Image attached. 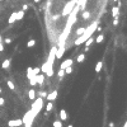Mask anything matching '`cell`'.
<instances>
[{
	"label": "cell",
	"instance_id": "10",
	"mask_svg": "<svg viewBox=\"0 0 127 127\" xmlns=\"http://www.w3.org/2000/svg\"><path fill=\"white\" fill-rule=\"evenodd\" d=\"M71 65H72V60H71V58H68V60H65V61L61 64V66H60V68H61V69H65V68L71 66Z\"/></svg>",
	"mask_w": 127,
	"mask_h": 127
},
{
	"label": "cell",
	"instance_id": "43",
	"mask_svg": "<svg viewBox=\"0 0 127 127\" xmlns=\"http://www.w3.org/2000/svg\"><path fill=\"white\" fill-rule=\"evenodd\" d=\"M0 1H3V0H0Z\"/></svg>",
	"mask_w": 127,
	"mask_h": 127
},
{
	"label": "cell",
	"instance_id": "4",
	"mask_svg": "<svg viewBox=\"0 0 127 127\" xmlns=\"http://www.w3.org/2000/svg\"><path fill=\"white\" fill-rule=\"evenodd\" d=\"M34 118H36V117L33 116V113H32L31 111H29V112H27V113H26V116H24L23 118H22V119H23V125H24L26 127H31V126L33 125Z\"/></svg>",
	"mask_w": 127,
	"mask_h": 127
},
{
	"label": "cell",
	"instance_id": "11",
	"mask_svg": "<svg viewBox=\"0 0 127 127\" xmlns=\"http://www.w3.org/2000/svg\"><path fill=\"white\" fill-rule=\"evenodd\" d=\"M8 22H9V24H13L14 22H17V12H13V13L10 14Z\"/></svg>",
	"mask_w": 127,
	"mask_h": 127
},
{
	"label": "cell",
	"instance_id": "38",
	"mask_svg": "<svg viewBox=\"0 0 127 127\" xmlns=\"http://www.w3.org/2000/svg\"><path fill=\"white\" fill-rule=\"evenodd\" d=\"M28 8H29V5H28V4H24L23 6H22V10H24V12H26Z\"/></svg>",
	"mask_w": 127,
	"mask_h": 127
},
{
	"label": "cell",
	"instance_id": "17",
	"mask_svg": "<svg viewBox=\"0 0 127 127\" xmlns=\"http://www.w3.org/2000/svg\"><path fill=\"white\" fill-rule=\"evenodd\" d=\"M102 69H103V61H98L97 62V65H95V72H100L102 71Z\"/></svg>",
	"mask_w": 127,
	"mask_h": 127
},
{
	"label": "cell",
	"instance_id": "19",
	"mask_svg": "<svg viewBox=\"0 0 127 127\" xmlns=\"http://www.w3.org/2000/svg\"><path fill=\"white\" fill-rule=\"evenodd\" d=\"M93 42H94V38H93V37L90 36V37H89V38H88V40H86V41L84 42V44H85V46H86V47H90Z\"/></svg>",
	"mask_w": 127,
	"mask_h": 127
},
{
	"label": "cell",
	"instance_id": "6",
	"mask_svg": "<svg viewBox=\"0 0 127 127\" xmlns=\"http://www.w3.org/2000/svg\"><path fill=\"white\" fill-rule=\"evenodd\" d=\"M23 125V119L22 118H18V119H10L8 122V126L9 127H18V126H22Z\"/></svg>",
	"mask_w": 127,
	"mask_h": 127
},
{
	"label": "cell",
	"instance_id": "36",
	"mask_svg": "<svg viewBox=\"0 0 127 127\" xmlns=\"http://www.w3.org/2000/svg\"><path fill=\"white\" fill-rule=\"evenodd\" d=\"M40 97H42V98H46L47 93H46V92H40Z\"/></svg>",
	"mask_w": 127,
	"mask_h": 127
},
{
	"label": "cell",
	"instance_id": "28",
	"mask_svg": "<svg viewBox=\"0 0 127 127\" xmlns=\"http://www.w3.org/2000/svg\"><path fill=\"white\" fill-rule=\"evenodd\" d=\"M34 44H36V41H34V40H29V41L27 42V47H28V48H31V47H33V46H34Z\"/></svg>",
	"mask_w": 127,
	"mask_h": 127
},
{
	"label": "cell",
	"instance_id": "25",
	"mask_svg": "<svg viewBox=\"0 0 127 127\" xmlns=\"http://www.w3.org/2000/svg\"><path fill=\"white\" fill-rule=\"evenodd\" d=\"M57 75H58L60 79H62V78L65 76V69H61V68H60V70L57 71Z\"/></svg>",
	"mask_w": 127,
	"mask_h": 127
},
{
	"label": "cell",
	"instance_id": "7",
	"mask_svg": "<svg viewBox=\"0 0 127 127\" xmlns=\"http://www.w3.org/2000/svg\"><path fill=\"white\" fill-rule=\"evenodd\" d=\"M65 50H66V46H58L56 50V58H61L65 54Z\"/></svg>",
	"mask_w": 127,
	"mask_h": 127
},
{
	"label": "cell",
	"instance_id": "40",
	"mask_svg": "<svg viewBox=\"0 0 127 127\" xmlns=\"http://www.w3.org/2000/svg\"><path fill=\"white\" fill-rule=\"evenodd\" d=\"M34 3H36V4H38V3H41V0H34Z\"/></svg>",
	"mask_w": 127,
	"mask_h": 127
},
{
	"label": "cell",
	"instance_id": "29",
	"mask_svg": "<svg viewBox=\"0 0 127 127\" xmlns=\"http://www.w3.org/2000/svg\"><path fill=\"white\" fill-rule=\"evenodd\" d=\"M44 74H46L47 76H50V78H51L52 75H54V68H50V69H48L46 72H44Z\"/></svg>",
	"mask_w": 127,
	"mask_h": 127
},
{
	"label": "cell",
	"instance_id": "1",
	"mask_svg": "<svg viewBox=\"0 0 127 127\" xmlns=\"http://www.w3.org/2000/svg\"><path fill=\"white\" fill-rule=\"evenodd\" d=\"M99 24V20H95V22H93V23L89 26L88 28H85V31H84V33L83 34H80L78 38L74 41V44H75V46H80L81 43H84L89 37L90 36H93V33L95 32V29H97V26Z\"/></svg>",
	"mask_w": 127,
	"mask_h": 127
},
{
	"label": "cell",
	"instance_id": "31",
	"mask_svg": "<svg viewBox=\"0 0 127 127\" xmlns=\"http://www.w3.org/2000/svg\"><path fill=\"white\" fill-rule=\"evenodd\" d=\"M52 126L54 127H62V122L61 121H55V122H52Z\"/></svg>",
	"mask_w": 127,
	"mask_h": 127
},
{
	"label": "cell",
	"instance_id": "12",
	"mask_svg": "<svg viewBox=\"0 0 127 127\" xmlns=\"http://www.w3.org/2000/svg\"><path fill=\"white\" fill-rule=\"evenodd\" d=\"M10 65H12L10 58H6V60H4V61H3L1 68H3V69H9V68H10Z\"/></svg>",
	"mask_w": 127,
	"mask_h": 127
},
{
	"label": "cell",
	"instance_id": "42",
	"mask_svg": "<svg viewBox=\"0 0 127 127\" xmlns=\"http://www.w3.org/2000/svg\"><path fill=\"white\" fill-rule=\"evenodd\" d=\"M113 1H119V0H113Z\"/></svg>",
	"mask_w": 127,
	"mask_h": 127
},
{
	"label": "cell",
	"instance_id": "8",
	"mask_svg": "<svg viewBox=\"0 0 127 127\" xmlns=\"http://www.w3.org/2000/svg\"><path fill=\"white\" fill-rule=\"evenodd\" d=\"M57 95H58V92H57V90H52L50 94H47L46 99H47V100H51V102H54V100L57 98Z\"/></svg>",
	"mask_w": 127,
	"mask_h": 127
},
{
	"label": "cell",
	"instance_id": "5",
	"mask_svg": "<svg viewBox=\"0 0 127 127\" xmlns=\"http://www.w3.org/2000/svg\"><path fill=\"white\" fill-rule=\"evenodd\" d=\"M56 50L57 47H52L51 51H50V54H48V58H47V64L50 66H54V62H55V58H56Z\"/></svg>",
	"mask_w": 127,
	"mask_h": 127
},
{
	"label": "cell",
	"instance_id": "34",
	"mask_svg": "<svg viewBox=\"0 0 127 127\" xmlns=\"http://www.w3.org/2000/svg\"><path fill=\"white\" fill-rule=\"evenodd\" d=\"M12 42H13V41H12L10 37H8V38H5V40H4V43H5V44H10Z\"/></svg>",
	"mask_w": 127,
	"mask_h": 127
},
{
	"label": "cell",
	"instance_id": "18",
	"mask_svg": "<svg viewBox=\"0 0 127 127\" xmlns=\"http://www.w3.org/2000/svg\"><path fill=\"white\" fill-rule=\"evenodd\" d=\"M28 97L31 100H34L36 99V90H33V89H31V90L28 92Z\"/></svg>",
	"mask_w": 127,
	"mask_h": 127
},
{
	"label": "cell",
	"instance_id": "39",
	"mask_svg": "<svg viewBox=\"0 0 127 127\" xmlns=\"http://www.w3.org/2000/svg\"><path fill=\"white\" fill-rule=\"evenodd\" d=\"M4 104H5V99L0 97V106H4Z\"/></svg>",
	"mask_w": 127,
	"mask_h": 127
},
{
	"label": "cell",
	"instance_id": "41",
	"mask_svg": "<svg viewBox=\"0 0 127 127\" xmlns=\"http://www.w3.org/2000/svg\"><path fill=\"white\" fill-rule=\"evenodd\" d=\"M1 93H3V89H1V88H0V94H1Z\"/></svg>",
	"mask_w": 127,
	"mask_h": 127
},
{
	"label": "cell",
	"instance_id": "35",
	"mask_svg": "<svg viewBox=\"0 0 127 127\" xmlns=\"http://www.w3.org/2000/svg\"><path fill=\"white\" fill-rule=\"evenodd\" d=\"M3 40H1V37H0V52L1 51H4V44H3V42H1Z\"/></svg>",
	"mask_w": 127,
	"mask_h": 127
},
{
	"label": "cell",
	"instance_id": "2",
	"mask_svg": "<svg viewBox=\"0 0 127 127\" xmlns=\"http://www.w3.org/2000/svg\"><path fill=\"white\" fill-rule=\"evenodd\" d=\"M42 107H43V98H42V97H40V98H36V99L33 100L32 107H31V112L33 113V116H34V117L41 112Z\"/></svg>",
	"mask_w": 127,
	"mask_h": 127
},
{
	"label": "cell",
	"instance_id": "33",
	"mask_svg": "<svg viewBox=\"0 0 127 127\" xmlns=\"http://www.w3.org/2000/svg\"><path fill=\"white\" fill-rule=\"evenodd\" d=\"M41 72V68H33V74L34 75H37V74Z\"/></svg>",
	"mask_w": 127,
	"mask_h": 127
},
{
	"label": "cell",
	"instance_id": "15",
	"mask_svg": "<svg viewBox=\"0 0 127 127\" xmlns=\"http://www.w3.org/2000/svg\"><path fill=\"white\" fill-rule=\"evenodd\" d=\"M58 116H60V118H61V121H66V119H68V113H66L65 109H61V111H60Z\"/></svg>",
	"mask_w": 127,
	"mask_h": 127
},
{
	"label": "cell",
	"instance_id": "23",
	"mask_svg": "<svg viewBox=\"0 0 127 127\" xmlns=\"http://www.w3.org/2000/svg\"><path fill=\"white\" fill-rule=\"evenodd\" d=\"M29 84H31V86H36L37 85V79H36V75L32 76V78H29Z\"/></svg>",
	"mask_w": 127,
	"mask_h": 127
},
{
	"label": "cell",
	"instance_id": "21",
	"mask_svg": "<svg viewBox=\"0 0 127 127\" xmlns=\"http://www.w3.org/2000/svg\"><path fill=\"white\" fill-rule=\"evenodd\" d=\"M24 17V10H18L17 12V20H22Z\"/></svg>",
	"mask_w": 127,
	"mask_h": 127
},
{
	"label": "cell",
	"instance_id": "22",
	"mask_svg": "<svg viewBox=\"0 0 127 127\" xmlns=\"http://www.w3.org/2000/svg\"><path fill=\"white\" fill-rule=\"evenodd\" d=\"M84 60H85V54H80V55H78V57H76V61H78L79 64L84 62Z\"/></svg>",
	"mask_w": 127,
	"mask_h": 127
},
{
	"label": "cell",
	"instance_id": "9",
	"mask_svg": "<svg viewBox=\"0 0 127 127\" xmlns=\"http://www.w3.org/2000/svg\"><path fill=\"white\" fill-rule=\"evenodd\" d=\"M36 79H37V84H43V81H44V75L42 72H40V74H37L36 75Z\"/></svg>",
	"mask_w": 127,
	"mask_h": 127
},
{
	"label": "cell",
	"instance_id": "27",
	"mask_svg": "<svg viewBox=\"0 0 127 127\" xmlns=\"http://www.w3.org/2000/svg\"><path fill=\"white\" fill-rule=\"evenodd\" d=\"M6 84H8V88L10 89V90H15V85H14V83L12 80H8V83H6Z\"/></svg>",
	"mask_w": 127,
	"mask_h": 127
},
{
	"label": "cell",
	"instance_id": "3",
	"mask_svg": "<svg viewBox=\"0 0 127 127\" xmlns=\"http://www.w3.org/2000/svg\"><path fill=\"white\" fill-rule=\"evenodd\" d=\"M78 3V0H70L69 3H66V5L64 6V9H62V13H61V15L62 17H68L69 15V13L74 9V6H75V4Z\"/></svg>",
	"mask_w": 127,
	"mask_h": 127
},
{
	"label": "cell",
	"instance_id": "16",
	"mask_svg": "<svg viewBox=\"0 0 127 127\" xmlns=\"http://www.w3.org/2000/svg\"><path fill=\"white\" fill-rule=\"evenodd\" d=\"M81 18H83L84 20H86V19H89V18H90V12H89V10H83V13H81Z\"/></svg>",
	"mask_w": 127,
	"mask_h": 127
},
{
	"label": "cell",
	"instance_id": "24",
	"mask_svg": "<svg viewBox=\"0 0 127 127\" xmlns=\"http://www.w3.org/2000/svg\"><path fill=\"white\" fill-rule=\"evenodd\" d=\"M94 42H97V43H103V42H104V36H103V34H99V36L94 40Z\"/></svg>",
	"mask_w": 127,
	"mask_h": 127
},
{
	"label": "cell",
	"instance_id": "37",
	"mask_svg": "<svg viewBox=\"0 0 127 127\" xmlns=\"http://www.w3.org/2000/svg\"><path fill=\"white\" fill-rule=\"evenodd\" d=\"M118 22H119V20H118V17H114V19H113V26H117Z\"/></svg>",
	"mask_w": 127,
	"mask_h": 127
},
{
	"label": "cell",
	"instance_id": "13",
	"mask_svg": "<svg viewBox=\"0 0 127 127\" xmlns=\"http://www.w3.org/2000/svg\"><path fill=\"white\" fill-rule=\"evenodd\" d=\"M86 3H88V0H78V5H79V8L81 10H84L85 9V6H86Z\"/></svg>",
	"mask_w": 127,
	"mask_h": 127
},
{
	"label": "cell",
	"instance_id": "20",
	"mask_svg": "<svg viewBox=\"0 0 127 127\" xmlns=\"http://www.w3.org/2000/svg\"><path fill=\"white\" fill-rule=\"evenodd\" d=\"M32 76H34V74H33V68H27V78L29 79V78H32Z\"/></svg>",
	"mask_w": 127,
	"mask_h": 127
},
{
	"label": "cell",
	"instance_id": "30",
	"mask_svg": "<svg viewBox=\"0 0 127 127\" xmlns=\"http://www.w3.org/2000/svg\"><path fill=\"white\" fill-rule=\"evenodd\" d=\"M84 31H85V28H84V27H80V28H78V29H76V34H78V36L83 34V33H84Z\"/></svg>",
	"mask_w": 127,
	"mask_h": 127
},
{
	"label": "cell",
	"instance_id": "32",
	"mask_svg": "<svg viewBox=\"0 0 127 127\" xmlns=\"http://www.w3.org/2000/svg\"><path fill=\"white\" fill-rule=\"evenodd\" d=\"M71 72H72V65L68 66V68H65V74H71Z\"/></svg>",
	"mask_w": 127,
	"mask_h": 127
},
{
	"label": "cell",
	"instance_id": "14",
	"mask_svg": "<svg viewBox=\"0 0 127 127\" xmlns=\"http://www.w3.org/2000/svg\"><path fill=\"white\" fill-rule=\"evenodd\" d=\"M119 15V6H112V17H118Z\"/></svg>",
	"mask_w": 127,
	"mask_h": 127
},
{
	"label": "cell",
	"instance_id": "26",
	"mask_svg": "<svg viewBox=\"0 0 127 127\" xmlns=\"http://www.w3.org/2000/svg\"><path fill=\"white\" fill-rule=\"evenodd\" d=\"M52 109H54V104H52V102H51V100H48L47 106H46V111H47V112H51Z\"/></svg>",
	"mask_w": 127,
	"mask_h": 127
}]
</instances>
